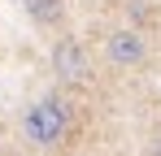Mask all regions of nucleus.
<instances>
[{
  "instance_id": "obj_1",
  "label": "nucleus",
  "mask_w": 161,
  "mask_h": 156,
  "mask_svg": "<svg viewBox=\"0 0 161 156\" xmlns=\"http://www.w3.org/2000/svg\"><path fill=\"white\" fill-rule=\"evenodd\" d=\"M22 134H26V143L35 152H48L57 148L65 134H70V104L61 100V96H44V100H35L26 108V117H22Z\"/></svg>"
},
{
  "instance_id": "obj_4",
  "label": "nucleus",
  "mask_w": 161,
  "mask_h": 156,
  "mask_svg": "<svg viewBox=\"0 0 161 156\" xmlns=\"http://www.w3.org/2000/svg\"><path fill=\"white\" fill-rule=\"evenodd\" d=\"M22 4H26L31 22H39V26H53V22H61V0H22Z\"/></svg>"
},
{
  "instance_id": "obj_2",
  "label": "nucleus",
  "mask_w": 161,
  "mask_h": 156,
  "mask_svg": "<svg viewBox=\"0 0 161 156\" xmlns=\"http://www.w3.org/2000/svg\"><path fill=\"white\" fill-rule=\"evenodd\" d=\"M53 70H57V78H65V82H87V78H92V56L83 52L79 39H61L53 48Z\"/></svg>"
},
{
  "instance_id": "obj_3",
  "label": "nucleus",
  "mask_w": 161,
  "mask_h": 156,
  "mask_svg": "<svg viewBox=\"0 0 161 156\" xmlns=\"http://www.w3.org/2000/svg\"><path fill=\"white\" fill-rule=\"evenodd\" d=\"M105 52H109V61H113L118 70H135V65H144L148 44H144L139 30H113V35L105 39Z\"/></svg>"
}]
</instances>
